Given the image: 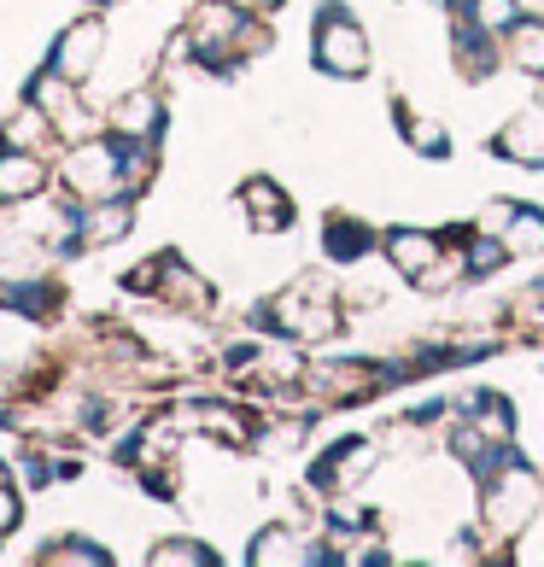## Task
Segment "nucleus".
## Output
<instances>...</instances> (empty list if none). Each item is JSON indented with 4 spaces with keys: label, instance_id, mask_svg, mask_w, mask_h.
Here are the masks:
<instances>
[{
    "label": "nucleus",
    "instance_id": "f257e3e1",
    "mask_svg": "<svg viewBox=\"0 0 544 567\" xmlns=\"http://www.w3.org/2000/svg\"><path fill=\"white\" fill-rule=\"evenodd\" d=\"M322 59L328 65H346V71H363V35L346 24V18H328V35H322Z\"/></svg>",
    "mask_w": 544,
    "mask_h": 567
},
{
    "label": "nucleus",
    "instance_id": "f03ea898",
    "mask_svg": "<svg viewBox=\"0 0 544 567\" xmlns=\"http://www.w3.org/2000/svg\"><path fill=\"white\" fill-rule=\"evenodd\" d=\"M521 503H533V480H504V486H497V497L486 503V515L497 520V527H515L521 520Z\"/></svg>",
    "mask_w": 544,
    "mask_h": 567
},
{
    "label": "nucleus",
    "instance_id": "7ed1b4c3",
    "mask_svg": "<svg viewBox=\"0 0 544 567\" xmlns=\"http://www.w3.org/2000/svg\"><path fill=\"white\" fill-rule=\"evenodd\" d=\"M504 146H510L515 158H544V112H533V123L515 117L510 135H504Z\"/></svg>",
    "mask_w": 544,
    "mask_h": 567
},
{
    "label": "nucleus",
    "instance_id": "20e7f679",
    "mask_svg": "<svg viewBox=\"0 0 544 567\" xmlns=\"http://www.w3.org/2000/svg\"><path fill=\"white\" fill-rule=\"evenodd\" d=\"M521 246H544V223H538V217H515V228H510V251H521Z\"/></svg>",
    "mask_w": 544,
    "mask_h": 567
},
{
    "label": "nucleus",
    "instance_id": "39448f33",
    "mask_svg": "<svg viewBox=\"0 0 544 567\" xmlns=\"http://www.w3.org/2000/svg\"><path fill=\"white\" fill-rule=\"evenodd\" d=\"M515 53H521V65H533V71H544V30H521V41H515Z\"/></svg>",
    "mask_w": 544,
    "mask_h": 567
}]
</instances>
